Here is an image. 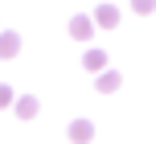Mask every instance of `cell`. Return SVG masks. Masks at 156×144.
<instances>
[{"instance_id": "obj_2", "label": "cell", "mask_w": 156, "mask_h": 144, "mask_svg": "<svg viewBox=\"0 0 156 144\" xmlns=\"http://www.w3.org/2000/svg\"><path fill=\"white\" fill-rule=\"evenodd\" d=\"M119 82H123V78H119L115 70H107V66L94 74V91H99V95H111V91H119Z\"/></svg>"}, {"instance_id": "obj_6", "label": "cell", "mask_w": 156, "mask_h": 144, "mask_svg": "<svg viewBox=\"0 0 156 144\" xmlns=\"http://www.w3.org/2000/svg\"><path fill=\"white\" fill-rule=\"evenodd\" d=\"M90 33H94V21H90V16H70V37L86 41Z\"/></svg>"}, {"instance_id": "obj_5", "label": "cell", "mask_w": 156, "mask_h": 144, "mask_svg": "<svg viewBox=\"0 0 156 144\" xmlns=\"http://www.w3.org/2000/svg\"><path fill=\"white\" fill-rule=\"evenodd\" d=\"M16 54H21V37L12 29H4L0 33V58H16Z\"/></svg>"}, {"instance_id": "obj_8", "label": "cell", "mask_w": 156, "mask_h": 144, "mask_svg": "<svg viewBox=\"0 0 156 144\" xmlns=\"http://www.w3.org/2000/svg\"><path fill=\"white\" fill-rule=\"evenodd\" d=\"M12 99H16V91L8 87V82H0V111H4V107H12Z\"/></svg>"}, {"instance_id": "obj_1", "label": "cell", "mask_w": 156, "mask_h": 144, "mask_svg": "<svg viewBox=\"0 0 156 144\" xmlns=\"http://www.w3.org/2000/svg\"><path fill=\"white\" fill-rule=\"evenodd\" d=\"M66 136H70V144H90V140H94V124H90V120H70Z\"/></svg>"}, {"instance_id": "obj_3", "label": "cell", "mask_w": 156, "mask_h": 144, "mask_svg": "<svg viewBox=\"0 0 156 144\" xmlns=\"http://www.w3.org/2000/svg\"><path fill=\"white\" fill-rule=\"evenodd\" d=\"M12 111H16V120H33L41 111V103H37V95H21V99H12Z\"/></svg>"}, {"instance_id": "obj_4", "label": "cell", "mask_w": 156, "mask_h": 144, "mask_svg": "<svg viewBox=\"0 0 156 144\" xmlns=\"http://www.w3.org/2000/svg\"><path fill=\"white\" fill-rule=\"evenodd\" d=\"M90 21H94V25H103V29H115V25H119V8H115V4H99Z\"/></svg>"}, {"instance_id": "obj_9", "label": "cell", "mask_w": 156, "mask_h": 144, "mask_svg": "<svg viewBox=\"0 0 156 144\" xmlns=\"http://www.w3.org/2000/svg\"><path fill=\"white\" fill-rule=\"evenodd\" d=\"M132 8H136V13H140V16H148L152 8H156V0H132Z\"/></svg>"}, {"instance_id": "obj_7", "label": "cell", "mask_w": 156, "mask_h": 144, "mask_svg": "<svg viewBox=\"0 0 156 144\" xmlns=\"http://www.w3.org/2000/svg\"><path fill=\"white\" fill-rule=\"evenodd\" d=\"M82 66H86V70H94V74H99L103 66H107V54H103V49H86V54H82Z\"/></svg>"}]
</instances>
